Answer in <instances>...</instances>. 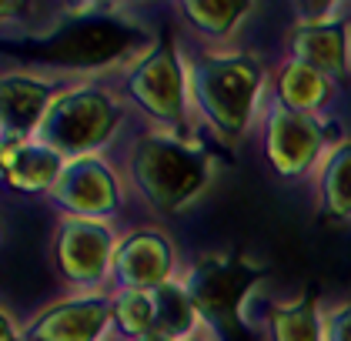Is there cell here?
I'll return each mask as SVG.
<instances>
[{
	"instance_id": "12",
	"label": "cell",
	"mask_w": 351,
	"mask_h": 341,
	"mask_svg": "<svg viewBox=\"0 0 351 341\" xmlns=\"http://www.w3.org/2000/svg\"><path fill=\"white\" fill-rule=\"evenodd\" d=\"M134 34L124 30V24L117 17H77L74 24H67L57 37H51L47 44V57L71 64V67H94L110 60L117 51L131 47Z\"/></svg>"
},
{
	"instance_id": "11",
	"label": "cell",
	"mask_w": 351,
	"mask_h": 341,
	"mask_svg": "<svg viewBox=\"0 0 351 341\" xmlns=\"http://www.w3.org/2000/svg\"><path fill=\"white\" fill-rule=\"evenodd\" d=\"M57 80L40 74H0V144L3 141H30L47 107L57 97Z\"/></svg>"
},
{
	"instance_id": "19",
	"label": "cell",
	"mask_w": 351,
	"mask_h": 341,
	"mask_svg": "<svg viewBox=\"0 0 351 341\" xmlns=\"http://www.w3.org/2000/svg\"><path fill=\"white\" fill-rule=\"evenodd\" d=\"M181 10L201 37L228 40L251 14V3H244V0H191V3H181Z\"/></svg>"
},
{
	"instance_id": "25",
	"label": "cell",
	"mask_w": 351,
	"mask_h": 341,
	"mask_svg": "<svg viewBox=\"0 0 351 341\" xmlns=\"http://www.w3.org/2000/svg\"><path fill=\"white\" fill-rule=\"evenodd\" d=\"M191 341H215V335H211V328H204V331H197Z\"/></svg>"
},
{
	"instance_id": "15",
	"label": "cell",
	"mask_w": 351,
	"mask_h": 341,
	"mask_svg": "<svg viewBox=\"0 0 351 341\" xmlns=\"http://www.w3.org/2000/svg\"><path fill=\"white\" fill-rule=\"evenodd\" d=\"M331 101V80L318 74L315 67L301 60H285L274 74V104L298 110V114H315Z\"/></svg>"
},
{
	"instance_id": "8",
	"label": "cell",
	"mask_w": 351,
	"mask_h": 341,
	"mask_svg": "<svg viewBox=\"0 0 351 341\" xmlns=\"http://www.w3.org/2000/svg\"><path fill=\"white\" fill-rule=\"evenodd\" d=\"M265 158L281 178H304L324 158L322 121L271 104L265 114Z\"/></svg>"
},
{
	"instance_id": "7",
	"label": "cell",
	"mask_w": 351,
	"mask_h": 341,
	"mask_svg": "<svg viewBox=\"0 0 351 341\" xmlns=\"http://www.w3.org/2000/svg\"><path fill=\"white\" fill-rule=\"evenodd\" d=\"M47 198L57 211H64V217L104 221L124 204V178H117V171L101 154L77 158L67 161Z\"/></svg>"
},
{
	"instance_id": "4",
	"label": "cell",
	"mask_w": 351,
	"mask_h": 341,
	"mask_svg": "<svg viewBox=\"0 0 351 341\" xmlns=\"http://www.w3.org/2000/svg\"><path fill=\"white\" fill-rule=\"evenodd\" d=\"M128 97L151 121H158L161 131L178 134L188 128V60L174 51V44L158 40L131 64Z\"/></svg>"
},
{
	"instance_id": "2",
	"label": "cell",
	"mask_w": 351,
	"mask_h": 341,
	"mask_svg": "<svg viewBox=\"0 0 351 341\" xmlns=\"http://www.w3.org/2000/svg\"><path fill=\"white\" fill-rule=\"evenodd\" d=\"M265 67L251 54H197L188 60L191 107L221 141H238L261 101Z\"/></svg>"
},
{
	"instance_id": "23",
	"label": "cell",
	"mask_w": 351,
	"mask_h": 341,
	"mask_svg": "<svg viewBox=\"0 0 351 341\" xmlns=\"http://www.w3.org/2000/svg\"><path fill=\"white\" fill-rule=\"evenodd\" d=\"M24 7L21 3H0V24H10V21H17V14H21Z\"/></svg>"
},
{
	"instance_id": "5",
	"label": "cell",
	"mask_w": 351,
	"mask_h": 341,
	"mask_svg": "<svg viewBox=\"0 0 351 341\" xmlns=\"http://www.w3.org/2000/svg\"><path fill=\"white\" fill-rule=\"evenodd\" d=\"M254 281L258 271L238 255H201L181 278L191 301L204 318V328H217V331L234 328L241 321V308Z\"/></svg>"
},
{
	"instance_id": "22",
	"label": "cell",
	"mask_w": 351,
	"mask_h": 341,
	"mask_svg": "<svg viewBox=\"0 0 351 341\" xmlns=\"http://www.w3.org/2000/svg\"><path fill=\"white\" fill-rule=\"evenodd\" d=\"M0 341H24V328L14 325V318L0 308Z\"/></svg>"
},
{
	"instance_id": "20",
	"label": "cell",
	"mask_w": 351,
	"mask_h": 341,
	"mask_svg": "<svg viewBox=\"0 0 351 341\" xmlns=\"http://www.w3.org/2000/svg\"><path fill=\"white\" fill-rule=\"evenodd\" d=\"M114 328L124 338L134 341L137 335L154 328V298L147 291H114Z\"/></svg>"
},
{
	"instance_id": "17",
	"label": "cell",
	"mask_w": 351,
	"mask_h": 341,
	"mask_svg": "<svg viewBox=\"0 0 351 341\" xmlns=\"http://www.w3.org/2000/svg\"><path fill=\"white\" fill-rule=\"evenodd\" d=\"M271 341H324V315L315 298H291L268 308Z\"/></svg>"
},
{
	"instance_id": "1",
	"label": "cell",
	"mask_w": 351,
	"mask_h": 341,
	"mask_svg": "<svg viewBox=\"0 0 351 341\" xmlns=\"http://www.w3.org/2000/svg\"><path fill=\"white\" fill-rule=\"evenodd\" d=\"M128 181L161 214L184 211L211 181V154L171 131H147L131 141L124 158Z\"/></svg>"
},
{
	"instance_id": "24",
	"label": "cell",
	"mask_w": 351,
	"mask_h": 341,
	"mask_svg": "<svg viewBox=\"0 0 351 341\" xmlns=\"http://www.w3.org/2000/svg\"><path fill=\"white\" fill-rule=\"evenodd\" d=\"M134 341H178V338H171V335H164V331H158V328H151V331L137 335Z\"/></svg>"
},
{
	"instance_id": "3",
	"label": "cell",
	"mask_w": 351,
	"mask_h": 341,
	"mask_svg": "<svg viewBox=\"0 0 351 341\" xmlns=\"http://www.w3.org/2000/svg\"><path fill=\"white\" fill-rule=\"evenodd\" d=\"M121 124H124V101L94 80H81L57 91L34 141L47 144L64 161L94 158L104 144H110Z\"/></svg>"
},
{
	"instance_id": "21",
	"label": "cell",
	"mask_w": 351,
	"mask_h": 341,
	"mask_svg": "<svg viewBox=\"0 0 351 341\" xmlns=\"http://www.w3.org/2000/svg\"><path fill=\"white\" fill-rule=\"evenodd\" d=\"M324 341H351V301L335 305L324 315Z\"/></svg>"
},
{
	"instance_id": "9",
	"label": "cell",
	"mask_w": 351,
	"mask_h": 341,
	"mask_svg": "<svg viewBox=\"0 0 351 341\" xmlns=\"http://www.w3.org/2000/svg\"><path fill=\"white\" fill-rule=\"evenodd\" d=\"M114 325V298L97 294H71L40 308L24 328V341H104Z\"/></svg>"
},
{
	"instance_id": "18",
	"label": "cell",
	"mask_w": 351,
	"mask_h": 341,
	"mask_svg": "<svg viewBox=\"0 0 351 341\" xmlns=\"http://www.w3.org/2000/svg\"><path fill=\"white\" fill-rule=\"evenodd\" d=\"M318 201L331 217H351V141L331 148L318 164Z\"/></svg>"
},
{
	"instance_id": "6",
	"label": "cell",
	"mask_w": 351,
	"mask_h": 341,
	"mask_svg": "<svg viewBox=\"0 0 351 341\" xmlns=\"http://www.w3.org/2000/svg\"><path fill=\"white\" fill-rule=\"evenodd\" d=\"M117 231L108 221L87 217H60L54 235V268L67 288L81 294H97L101 285L114 274Z\"/></svg>"
},
{
	"instance_id": "14",
	"label": "cell",
	"mask_w": 351,
	"mask_h": 341,
	"mask_svg": "<svg viewBox=\"0 0 351 341\" xmlns=\"http://www.w3.org/2000/svg\"><path fill=\"white\" fill-rule=\"evenodd\" d=\"M291 60L315 67L328 80H341L351 74V27L348 21H335L322 27H295L291 37Z\"/></svg>"
},
{
	"instance_id": "10",
	"label": "cell",
	"mask_w": 351,
	"mask_h": 341,
	"mask_svg": "<svg viewBox=\"0 0 351 341\" xmlns=\"http://www.w3.org/2000/svg\"><path fill=\"white\" fill-rule=\"evenodd\" d=\"M178 248L158 228H137L117 241L114 251V281L117 291H158L174 281Z\"/></svg>"
},
{
	"instance_id": "13",
	"label": "cell",
	"mask_w": 351,
	"mask_h": 341,
	"mask_svg": "<svg viewBox=\"0 0 351 341\" xmlns=\"http://www.w3.org/2000/svg\"><path fill=\"white\" fill-rule=\"evenodd\" d=\"M64 167H67V161L34 137L0 144V181L10 184L14 191H24V194L51 191Z\"/></svg>"
},
{
	"instance_id": "16",
	"label": "cell",
	"mask_w": 351,
	"mask_h": 341,
	"mask_svg": "<svg viewBox=\"0 0 351 341\" xmlns=\"http://www.w3.org/2000/svg\"><path fill=\"white\" fill-rule=\"evenodd\" d=\"M154 298V328L171 335L178 341H191L197 331H204V318L197 311V305L191 301L188 288L181 285V278L161 285L158 291H151Z\"/></svg>"
}]
</instances>
